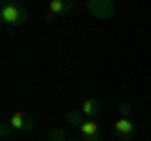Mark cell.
<instances>
[{
    "label": "cell",
    "instance_id": "9c48e42d",
    "mask_svg": "<svg viewBox=\"0 0 151 141\" xmlns=\"http://www.w3.org/2000/svg\"><path fill=\"white\" fill-rule=\"evenodd\" d=\"M0 136H3V141H8L13 136V129H10V124H8V121H3V124H0Z\"/></svg>",
    "mask_w": 151,
    "mask_h": 141
},
{
    "label": "cell",
    "instance_id": "8992f818",
    "mask_svg": "<svg viewBox=\"0 0 151 141\" xmlns=\"http://www.w3.org/2000/svg\"><path fill=\"white\" fill-rule=\"evenodd\" d=\"M78 134H81L83 141H98L101 139V126H98L96 119H86L81 126H78Z\"/></svg>",
    "mask_w": 151,
    "mask_h": 141
},
{
    "label": "cell",
    "instance_id": "3957f363",
    "mask_svg": "<svg viewBox=\"0 0 151 141\" xmlns=\"http://www.w3.org/2000/svg\"><path fill=\"white\" fill-rule=\"evenodd\" d=\"M8 124H10V129L15 131V134H28V131L35 129V119L28 114H23V111H13L10 116H8Z\"/></svg>",
    "mask_w": 151,
    "mask_h": 141
},
{
    "label": "cell",
    "instance_id": "ba28073f",
    "mask_svg": "<svg viewBox=\"0 0 151 141\" xmlns=\"http://www.w3.org/2000/svg\"><path fill=\"white\" fill-rule=\"evenodd\" d=\"M65 121H68L70 126H81L83 121H86V116H83L78 109H70V111H65Z\"/></svg>",
    "mask_w": 151,
    "mask_h": 141
},
{
    "label": "cell",
    "instance_id": "5b68a950",
    "mask_svg": "<svg viewBox=\"0 0 151 141\" xmlns=\"http://www.w3.org/2000/svg\"><path fill=\"white\" fill-rule=\"evenodd\" d=\"M76 8L73 0H50L48 3V10H45V20H55L58 15H65Z\"/></svg>",
    "mask_w": 151,
    "mask_h": 141
},
{
    "label": "cell",
    "instance_id": "277c9868",
    "mask_svg": "<svg viewBox=\"0 0 151 141\" xmlns=\"http://www.w3.org/2000/svg\"><path fill=\"white\" fill-rule=\"evenodd\" d=\"M113 131H116V136L124 141L134 139L136 136V121L131 119V116H119V119L113 121Z\"/></svg>",
    "mask_w": 151,
    "mask_h": 141
},
{
    "label": "cell",
    "instance_id": "6da1fadb",
    "mask_svg": "<svg viewBox=\"0 0 151 141\" xmlns=\"http://www.w3.org/2000/svg\"><path fill=\"white\" fill-rule=\"evenodd\" d=\"M0 23L8 28H20L28 23V8L23 3H3L0 5Z\"/></svg>",
    "mask_w": 151,
    "mask_h": 141
},
{
    "label": "cell",
    "instance_id": "30bf717a",
    "mask_svg": "<svg viewBox=\"0 0 151 141\" xmlns=\"http://www.w3.org/2000/svg\"><path fill=\"white\" fill-rule=\"evenodd\" d=\"M119 109H121V116H129L131 114V106H129V103H121Z\"/></svg>",
    "mask_w": 151,
    "mask_h": 141
},
{
    "label": "cell",
    "instance_id": "52a82bcc",
    "mask_svg": "<svg viewBox=\"0 0 151 141\" xmlns=\"http://www.w3.org/2000/svg\"><path fill=\"white\" fill-rule=\"evenodd\" d=\"M78 111H81L86 119H96L98 111H101V101H98V98H83L81 106H78Z\"/></svg>",
    "mask_w": 151,
    "mask_h": 141
},
{
    "label": "cell",
    "instance_id": "8fae6325",
    "mask_svg": "<svg viewBox=\"0 0 151 141\" xmlns=\"http://www.w3.org/2000/svg\"><path fill=\"white\" fill-rule=\"evenodd\" d=\"M65 141H76V139H65Z\"/></svg>",
    "mask_w": 151,
    "mask_h": 141
},
{
    "label": "cell",
    "instance_id": "7a4b0ae2",
    "mask_svg": "<svg viewBox=\"0 0 151 141\" xmlns=\"http://www.w3.org/2000/svg\"><path fill=\"white\" fill-rule=\"evenodd\" d=\"M86 10L91 13L96 20H108V18L116 15V5H113L111 0H88Z\"/></svg>",
    "mask_w": 151,
    "mask_h": 141
}]
</instances>
